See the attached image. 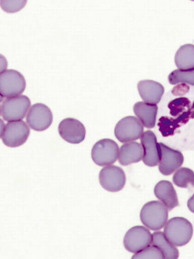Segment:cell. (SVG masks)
<instances>
[{
  "mask_svg": "<svg viewBox=\"0 0 194 259\" xmlns=\"http://www.w3.org/2000/svg\"><path fill=\"white\" fill-rule=\"evenodd\" d=\"M164 233L175 246H183L190 241L193 235V226L188 220L175 217L165 224Z\"/></svg>",
  "mask_w": 194,
  "mask_h": 259,
  "instance_id": "6da1fadb",
  "label": "cell"
},
{
  "mask_svg": "<svg viewBox=\"0 0 194 259\" xmlns=\"http://www.w3.org/2000/svg\"><path fill=\"white\" fill-rule=\"evenodd\" d=\"M140 221L147 228L158 231L168 222V209L163 203L152 201L146 203L140 210Z\"/></svg>",
  "mask_w": 194,
  "mask_h": 259,
  "instance_id": "7a4b0ae2",
  "label": "cell"
},
{
  "mask_svg": "<svg viewBox=\"0 0 194 259\" xmlns=\"http://www.w3.org/2000/svg\"><path fill=\"white\" fill-rule=\"evenodd\" d=\"M31 101L25 96L8 98L1 106V115L5 121H22L28 112Z\"/></svg>",
  "mask_w": 194,
  "mask_h": 259,
  "instance_id": "3957f363",
  "label": "cell"
},
{
  "mask_svg": "<svg viewBox=\"0 0 194 259\" xmlns=\"http://www.w3.org/2000/svg\"><path fill=\"white\" fill-rule=\"evenodd\" d=\"M119 148L117 143L110 139H103L94 145L91 158L96 165H112L119 158Z\"/></svg>",
  "mask_w": 194,
  "mask_h": 259,
  "instance_id": "277c9868",
  "label": "cell"
},
{
  "mask_svg": "<svg viewBox=\"0 0 194 259\" xmlns=\"http://www.w3.org/2000/svg\"><path fill=\"white\" fill-rule=\"evenodd\" d=\"M26 87L24 76L14 69H7L0 75V93L6 98L20 96Z\"/></svg>",
  "mask_w": 194,
  "mask_h": 259,
  "instance_id": "5b68a950",
  "label": "cell"
},
{
  "mask_svg": "<svg viewBox=\"0 0 194 259\" xmlns=\"http://www.w3.org/2000/svg\"><path fill=\"white\" fill-rule=\"evenodd\" d=\"M144 126L138 118L128 116L120 120L115 128V137L121 143L133 142L141 138Z\"/></svg>",
  "mask_w": 194,
  "mask_h": 259,
  "instance_id": "8992f818",
  "label": "cell"
},
{
  "mask_svg": "<svg viewBox=\"0 0 194 259\" xmlns=\"http://www.w3.org/2000/svg\"><path fill=\"white\" fill-rule=\"evenodd\" d=\"M30 129L24 121L8 122L2 132L1 138L5 145L9 147H18L27 142Z\"/></svg>",
  "mask_w": 194,
  "mask_h": 259,
  "instance_id": "52a82bcc",
  "label": "cell"
},
{
  "mask_svg": "<svg viewBox=\"0 0 194 259\" xmlns=\"http://www.w3.org/2000/svg\"><path fill=\"white\" fill-rule=\"evenodd\" d=\"M152 235L144 226H135L127 231L124 238V247L131 253H135L150 246Z\"/></svg>",
  "mask_w": 194,
  "mask_h": 259,
  "instance_id": "ba28073f",
  "label": "cell"
},
{
  "mask_svg": "<svg viewBox=\"0 0 194 259\" xmlns=\"http://www.w3.org/2000/svg\"><path fill=\"white\" fill-rule=\"evenodd\" d=\"M125 173L121 168L114 165L106 166L99 173V182L105 190L116 193L125 186Z\"/></svg>",
  "mask_w": 194,
  "mask_h": 259,
  "instance_id": "9c48e42d",
  "label": "cell"
},
{
  "mask_svg": "<svg viewBox=\"0 0 194 259\" xmlns=\"http://www.w3.org/2000/svg\"><path fill=\"white\" fill-rule=\"evenodd\" d=\"M53 113L48 106L41 103L32 105L27 114L26 121L30 128L35 131H44L52 125Z\"/></svg>",
  "mask_w": 194,
  "mask_h": 259,
  "instance_id": "30bf717a",
  "label": "cell"
},
{
  "mask_svg": "<svg viewBox=\"0 0 194 259\" xmlns=\"http://www.w3.org/2000/svg\"><path fill=\"white\" fill-rule=\"evenodd\" d=\"M160 160L159 168L161 174L169 176L179 169L184 162L183 155L179 150H174L163 143H159Z\"/></svg>",
  "mask_w": 194,
  "mask_h": 259,
  "instance_id": "8fae6325",
  "label": "cell"
},
{
  "mask_svg": "<svg viewBox=\"0 0 194 259\" xmlns=\"http://www.w3.org/2000/svg\"><path fill=\"white\" fill-rule=\"evenodd\" d=\"M59 133L64 140L71 144L82 143L86 134L84 124L73 118L62 120L59 124Z\"/></svg>",
  "mask_w": 194,
  "mask_h": 259,
  "instance_id": "7c38bea8",
  "label": "cell"
},
{
  "mask_svg": "<svg viewBox=\"0 0 194 259\" xmlns=\"http://www.w3.org/2000/svg\"><path fill=\"white\" fill-rule=\"evenodd\" d=\"M143 149L142 161L146 165L156 166L160 160V149L156 136L153 132L149 131L143 133L140 138Z\"/></svg>",
  "mask_w": 194,
  "mask_h": 259,
  "instance_id": "4fadbf2b",
  "label": "cell"
},
{
  "mask_svg": "<svg viewBox=\"0 0 194 259\" xmlns=\"http://www.w3.org/2000/svg\"><path fill=\"white\" fill-rule=\"evenodd\" d=\"M137 89L142 100L152 105L158 104L165 92L163 85L151 80L140 81L138 83Z\"/></svg>",
  "mask_w": 194,
  "mask_h": 259,
  "instance_id": "5bb4252c",
  "label": "cell"
},
{
  "mask_svg": "<svg viewBox=\"0 0 194 259\" xmlns=\"http://www.w3.org/2000/svg\"><path fill=\"white\" fill-rule=\"evenodd\" d=\"M154 193L161 202L168 210H172L179 205L177 194L172 183L163 180L157 184Z\"/></svg>",
  "mask_w": 194,
  "mask_h": 259,
  "instance_id": "9a60e30c",
  "label": "cell"
},
{
  "mask_svg": "<svg viewBox=\"0 0 194 259\" xmlns=\"http://www.w3.org/2000/svg\"><path fill=\"white\" fill-rule=\"evenodd\" d=\"M158 111V105L145 102H138L133 106V112L136 116L147 128H153L156 125Z\"/></svg>",
  "mask_w": 194,
  "mask_h": 259,
  "instance_id": "2e32d148",
  "label": "cell"
},
{
  "mask_svg": "<svg viewBox=\"0 0 194 259\" xmlns=\"http://www.w3.org/2000/svg\"><path fill=\"white\" fill-rule=\"evenodd\" d=\"M143 158L142 145L137 142H129L122 145L119 150V161L121 165L127 166L138 163Z\"/></svg>",
  "mask_w": 194,
  "mask_h": 259,
  "instance_id": "e0dca14e",
  "label": "cell"
},
{
  "mask_svg": "<svg viewBox=\"0 0 194 259\" xmlns=\"http://www.w3.org/2000/svg\"><path fill=\"white\" fill-rule=\"evenodd\" d=\"M152 245L158 247L166 259H176L179 253L176 247L166 238L165 233L157 231L152 235Z\"/></svg>",
  "mask_w": 194,
  "mask_h": 259,
  "instance_id": "ac0fdd59",
  "label": "cell"
},
{
  "mask_svg": "<svg viewBox=\"0 0 194 259\" xmlns=\"http://www.w3.org/2000/svg\"><path fill=\"white\" fill-rule=\"evenodd\" d=\"M175 63L179 69L194 68V46H182L175 54Z\"/></svg>",
  "mask_w": 194,
  "mask_h": 259,
  "instance_id": "d6986e66",
  "label": "cell"
},
{
  "mask_svg": "<svg viewBox=\"0 0 194 259\" xmlns=\"http://www.w3.org/2000/svg\"><path fill=\"white\" fill-rule=\"evenodd\" d=\"M173 182L181 188H192L194 187V172L188 168H181L175 171Z\"/></svg>",
  "mask_w": 194,
  "mask_h": 259,
  "instance_id": "ffe728a7",
  "label": "cell"
},
{
  "mask_svg": "<svg viewBox=\"0 0 194 259\" xmlns=\"http://www.w3.org/2000/svg\"><path fill=\"white\" fill-rule=\"evenodd\" d=\"M171 84H188L194 85V68L190 69H176L168 76Z\"/></svg>",
  "mask_w": 194,
  "mask_h": 259,
  "instance_id": "44dd1931",
  "label": "cell"
},
{
  "mask_svg": "<svg viewBox=\"0 0 194 259\" xmlns=\"http://www.w3.org/2000/svg\"><path fill=\"white\" fill-rule=\"evenodd\" d=\"M132 258L164 259L165 256L158 247L153 245V246H148L142 250L137 252L134 254Z\"/></svg>",
  "mask_w": 194,
  "mask_h": 259,
  "instance_id": "7402d4cb",
  "label": "cell"
},
{
  "mask_svg": "<svg viewBox=\"0 0 194 259\" xmlns=\"http://www.w3.org/2000/svg\"><path fill=\"white\" fill-rule=\"evenodd\" d=\"M27 1H1V8L4 11L9 13H13L20 11L24 8Z\"/></svg>",
  "mask_w": 194,
  "mask_h": 259,
  "instance_id": "603a6c76",
  "label": "cell"
},
{
  "mask_svg": "<svg viewBox=\"0 0 194 259\" xmlns=\"http://www.w3.org/2000/svg\"><path fill=\"white\" fill-rule=\"evenodd\" d=\"M187 205H188L189 210H190L191 212H192L194 213V194H193L192 196H191V197L189 199L188 203H187Z\"/></svg>",
  "mask_w": 194,
  "mask_h": 259,
  "instance_id": "cb8c5ba5",
  "label": "cell"
}]
</instances>
